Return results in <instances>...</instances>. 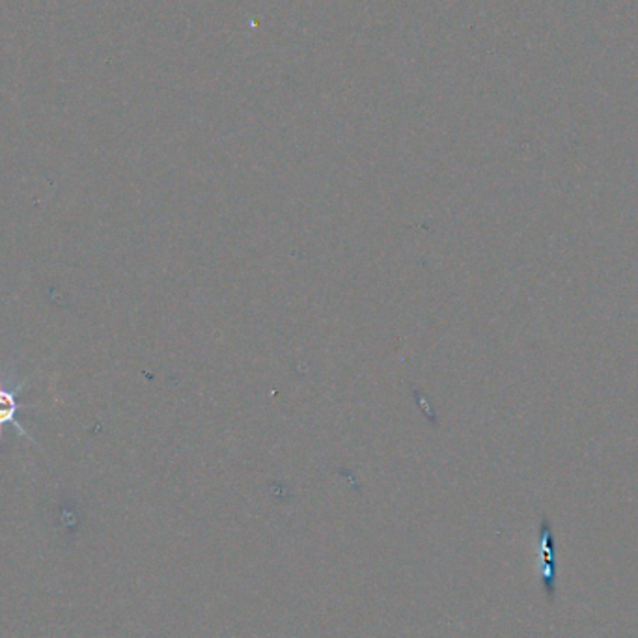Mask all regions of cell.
<instances>
[{"label":"cell","instance_id":"6da1fadb","mask_svg":"<svg viewBox=\"0 0 638 638\" xmlns=\"http://www.w3.org/2000/svg\"><path fill=\"white\" fill-rule=\"evenodd\" d=\"M26 379H17V368L15 366H6L0 368V441L5 437L6 425H14L15 432L28 439L34 446H38L35 439L28 434V430L19 420L21 409H26L28 405L19 402V396L26 386Z\"/></svg>","mask_w":638,"mask_h":638},{"label":"cell","instance_id":"7a4b0ae2","mask_svg":"<svg viewBox=\"0 0 638 638\" xmlns=\"http://www.w3.org/2000/svg\"><path fill=\"white\" fill-rule=\"evenodd\" d=\"M540 562H542V583L549 601H553L556 588V558H554V538L547 519L540 526Z\"/></svg>","mask_w":638,"mask_h":638}]
</instances>
